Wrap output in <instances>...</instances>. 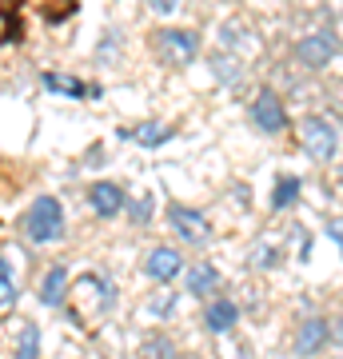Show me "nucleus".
Wrapping results in <instances>:
<instances>
[{
  "instance_id": "f257e3e1",
  "label": "nucleus",
  "mask_w": 343,
  "mask_h": 359,
  "mask_svg": "<svg viewBox=\"0 0 343 359\" xmlns=\"http://www.w3.org/2000/svg\"><path fill=\"white\" fill-rule=\"evenodd\" d=\"M25 231L32 244H56L64 236V212L56 196H36L25 212Z\"/></svg>"
},
{
  "instance_id": "f03ea898",
  "label": "nucleus",
  "mask_w": 343,
  "mask_h": 359,
  "mask_svg": "<svg viewBox=\"0 0 343 359\" xmlns=\"http://www.w3.org/2000/svg\"><path fill=\"white\" fill-rule=\"evenodd\" d=\"M300 144H304V152L311 156V160L328 164V160H335L339 136H335V128H331L323 116H307L304 124H300Z\"/></svg>"
},
{
  "instance_id": "7ed1b4c3",
  "label": "nucleus",
  "mask_w": 343,
  "mask_h": 359,
  "mask_svg": "<svg viewBox=\"0 0 343 359\" xmlns=\"http://www.w3.org/2000/svg\"><path fill=\"white\" fill-rule=\"evenodd\" d=\"M156 48H160V56L168 65H191L196 52H200V36L191 28H164L156 36Z\"/></svg>"
},
{
  "instance_id": "20e7f679",
  "label": "nucleus",
  "mask_w": 343,
  "mask_h": 359,
  "mask_svg": "<svg viewBox=\"0 0 343 359\" xmlns=\"http://www.w3.org/2000/svg\"><path fill=\"white\" fill-rule=\"evenodd\" d=\"M252 124L267 136H276V132L288 128V112H283V100L276 96L271 88H260L252 100Z\"/></svg>"
},
{
  "instance_id": "39448f33",
  "label": "nucleus",
  "mask_w": 343,
  "mask_h": 359,
  "mask_svg": "<svg viewBox=\"0 0 343 359\" xmlns=\"http://www.w3.org/2000/svg\"><path fill=\"white\" fill-rule=\"evenodd\" d=\"M335 52H339V40L331 36V32H311L295 44V60L304 68H328L335 60Z\"/></svg>"
},
{
  "instance_id": "423d86ee",
  "label": "nucleus",
  "mask_w": 343,
  "mask_h": 359,
  "mask_svg": "<svg viewBox=\"0 0 343 359\" xmlns=\"http://www.w3.org/2000/svg\"><path fill=\"white\" fill-rule=\"evenodd\" d=\"M168 224H172V231H176L180 240H188V244H203V240L212 236L208 219H203L196 208H188V204H172L168 208Z\"/></svg>"
},
{
  "instance_id": "0eeeda50",
  "label": "nucleus",
  "mask_w": 343,
  "mask_h": 359,
  "mask_svg": "<svg viewBox=\"0 0 343 359\" xmlns=\"http://www.w3.org/2000/svg\"><path fill=\"white\" fill-rule=\"evenodd\" d=\"M180 268H184V256H180L176 248H152V256L144 259V271H148V280H156V283L176 280Z\"/></svg>"
},
{
  "instance_id": "6e6552de",
  "label": "nucleus",
  "mask_w": 343,
  "mask_h": 359,
  "mask_svg": "<svg viewBox=\"0 0 343 359\" xmlns=\"http://www.w3.org/2000/svg\"><path fill=\"white\" fill-rule=\"evenodd\" d=\"M88 200H92V208H96L100 219H112V216H120V208H124V188L112 184V180H100V184L88 188Z\"/></svg>"
},
{
  "instance_id": "1a4fd4ad",
  "label": "nucleus",
  "mask_w": 343,
  "mask_h": 359,
  "mask_svg": "<svg viewBox=\"0 0 343 359\" xmlns=\"http://www.w3.org/2000/svg\"><path fill=\"white\" fill-rule=\"evenodd\" d=\"M328 344V320H319V316H311V320H304V327H300V335H295V355H316L319 347Z\"/></svg>"
},
{
  "instance_id": "9d476101",
  "label": "nucleus",
  "mask_w": 343,
  "mask_h": 359,
  "mask_svg": "<svg viewBox=\"0 0 343 359\" xmlns=\"http://www.w3.org/2000/svg\"><path fill=\"white\" fill-rule=\"evenodd\" d=\"M64 295H68V268H64V264H56V268H48V276L40 280V304L60 308Z\"/></svg>"
},
{
  "instance_id": "9b49d317",
  "label": "nucleus",
  "mask_w": 343,
  "mask_h": 359,
  "mask_svg": "<svg viewBox=\"0 0 343 359\" xmlns=\"http://www.w3.org/2000/svg\"><path fill=\"white\" fill-rule=\"evenodd\" d=\"M236 320H240V311H236L231 299H216V304H208V311H203V327L208 332H228V327H236Z\"/></svg>"
},
{
  "instance_id": "f8f14e48",
  "label": "nucleus",
  "mask_w": 343,
  "mask_h": 359,
  "mask_svg": "<svg viewBox=\"0 0 343 359\" xmlns=\"http://www.w3.org/2000/svg\"><path fill=\"white\" fill-rule=\"evenodd\" d=\"M44 88H52V92H60V96H96L100 88H92V84H84V80H76V76H64V72H44Z\"/></svg>"
},
{
  "instance_id": "ddd939ff",
  "label": "nucleus",
  "mask_w": 343,
  "mask_h": 359,
  "mask_svg": "<svg viewBox=\"0 0 343 359\" xmlns=\"http://www.w3.org/2000/svg\"><path fill=\"white\" fill-rule=\"evenodd\" d=\"M216 283H220V271L212 268V264H196V268H188V292L191 295H208Z\"/></svg>"
},
{
  "instance_id": "4468645a",
  "label": "nucleus",
  "mask_w": 343,
  "mask_h": 359,
  "mask_svg": "<svg viewBox=\"0 0 343 359\" xmlns=\"http://www.w3.org/2000/svg\"><path fill=\"white\" fill-rule=\"evenodd\" d=\"M13 359H40V327L36 323H25V327H20Z\"/></svg>"
},
{
  "instance_id": "2eb2a0df",
  "label": "nucleus",
  "mask_w": 343,
  "mask_h": 359,
  "mask_svg": "<svg viewBox=\"0 0 343 359\" xmlns=\"http://www.w3.org/2000/svg\"><path fill=\"white\" fill-rule=\"evenodd\" d=\"M0 308L13 311L16 308V280H13V259H0Z\"/></svg>"
},
{
  "instance_id": "dca6fc26",
  "label": "nucleus",
  "mask_w": 343,
  "mask_h": 359,
  "mask_svg": "<svg viewBox=\"0 0 343 359\" xmlns=\"http://www.w3.org/2000/svg\"><path fill=\"white\" fill-rule=\"evenodd\" d=\"M295 196H300V180H295V176H280L276 192H271V208H276V212H283V208L295 204Z\"/></svg>"
},
{
  "instance_id": "f3484780",
  "label": "nucleus",
  "mask_w": 343,
  "mask_h": 359,
  "mask_svg": "<svg viewBox=\"0 0 343 359\" xmlns=\"http://www.w3.org/2000/svg\"><path fill=\"white\" fill-rule=\"evenodd\" d=\"M140 355L144 359H176V347H172V339H164V335H148L140 344Z\"/></svg>"
},
{
  "instance_id": "a211bd4d",
  "label": "nucleus",
  "mask_w": 343,
  "mask_h": 359,
  "mask_svg": "<svg viewBox=\"0 0 343 359\" xmlns=\"http://www.w3.org/2000/svg\"><path fill=\"white\" fill-rule=\"evenodd\" d=\"M168 136H172V128H164V124H156V120H152V124H144V128L136 132V140H140V144H148V148H156V144H164Z\"/></svg>"
},
{
  "instance_id": "6ab92c4d",
  "label": "nucleus",
  "mask_w": 343,
  "mask_h": 359,
  "mask_svg": "<svg viewBox=\"0 0 343 359\" xmlns=\"http://www.w3.org/2000/svg\"><path fill=\"white\" fill-rule=\"evenodd\" d=\"M72 8H76V0H56V4H44V20H64V16L72 13Z\"/></svg>"
},
{
  "instance_id": "aec40b11",
  "label": "nucleus",
  "mask_w": 343,
  "mask_h": 359,
  "mask_svg": "<svg viewBox=\"0 0 343 359\" xmlns=\"http://www.w3.org/2000/svg\"><path fill=\"white\" fill-rule=\"evenodd\" d=\"M132 216H136V219H140V224H148V216H152V196H144V200H140V204H136V208H132Z\"/></svg>"
},
{
  "instance_id": "412c9836",
  "label": "nucleus",
  "mask_w": 343,
  "mask_h": 359,
  "mask_svg": "<svg viewBox=\"0 0 343 359\" xmlns=\"http://www.w3.org/2000/svg\"><path fill=\"white\" fill-rule=\"evenodd\" d=\"M328 236L339 244V252H343V219H331V224H328Z\"/></svg>"
},
{
  "instance_id": "4be33fe9",
  "label": "nucleus",
  "mask_w": 343,
  "mask_h": 359,
  "mask_svg": "<svg viewBox=\"0 0 343 359\" xmlns=\"http://www.w3.org/2000/svg\"><path fill=\"white\" fill-rule=\"evenodd\" d=\"M148 4H152L156 13H176L180 8V0H148Z\"/></svg>"
}]
</instances>
